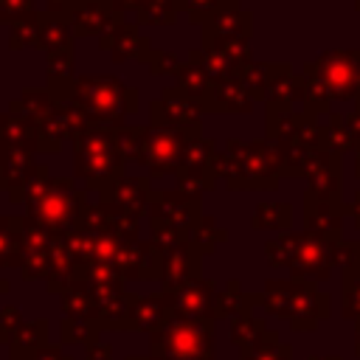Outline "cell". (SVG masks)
<instances>
[{"label": "cell", "instance_id": "6da1fadb", "mask_svg": "<svg viewBox=\"0 0 360 360\" xmlns=\"http://www.w3.org/2000/svg\"><path fill=\"white\" fill-rule=\"evenodd\" d=\"M149 343L152 354L163 360H217L214 321H188L172 315L158 332H152Z\"/></svg>", "mask_w": 360, "mask_h": 360}, {"label": "cell", "instance_id": "7a4b0ae2", "mask_svg": "<svg viewBox=\"0 0 360 360\" xmlns=\"http://www.w3.org/2000/svg\"><path fill=\"white\" fill-rule=\"evenodd\" d=\"M174 315L188 318V321H214L217 318V295L211 292L208 284H188L177 292Z\"/></svg>", "mask_w": 360, "mask_h": 360}, {"label": "cell", "instance_id": "3957f363", "mask_svg": "<svg viewBox=\"0 0 360 360\" xmlns=\"http://www.w3.org/2000/svg\"><path fill=\"white\" fill-rule=\"evenodd\" d=\"M264 335H267L264 321H256L250 315H239L233 321V326H231V338H233V343H236L239 352H248V349L259 346L264 340Z\"/></svg>", "mask_w": 360, "mask_h": 360}, {"label": "cell", "instance_id": "277c9868", "mask_svg": "<svg viewBox=\"0 0 360 360\" xmlns=\"http://www.w3.org/2000/svg\"><path fill=\"white\" fill-rule=\"evenodd\" d=\"M239 360H292V354H290V346L278 343L276 332H267L259 346L239 352Z\"/></svg>", "mask_w": 360, "mask_h": 360}, {"label": "cell", "instance_id": "5b68a950", "mask_svg": "<svg viewBox=\"0 0 360 360\" xmlns=\"http://www.w3.org/2000/svg\"><path fill=\"white\" fill-rule=\"evenodd\" d=\"M87 360H110V346H98V343H93L90 349H87Z\"/></svg>", "mask_w": 360, "mask_h": 360}, {"label": "cell", "instance_id": "8992f818", "mask_svg": "<svg viewBox=\"0 0 360 360\" xmlns=\"http://www.w3.org/2000/svg\"><path fill=\"white\" fill-rule=\"evenodd\" d=\"M354 354L360 357V323H357V332H354Z\"/></svg>", "mask_w": 360, "mask_h": 360}, {"label": "cell", "instance_id": "52a82bcc", "mask_svg": "<svg viewBox=\"0 0 360 360\" xmlns=\"http://www.w3.org/2000/svg\"><path fill=\"white\" fill-rule=\"evenodd\" d=\"M127 360H163V357H158V354H143V357H127Z\"/></svg>", "mask_w": 360, "mask_h": 360}, {"label": "cell", "instance_id": "ba28073f", "mask_svg": "<svg viewBox=\"0 0 360 360\" xmlns=\"http://www.w3.org/2000/svg\"><path fill=\"white\" fill-rule=\"evenodd\" d=\"M309 360H326V357H315V354H312ZM329 360H340V357H329Z\"/></svg>", "mask_w": 360, "mask_h": 360}, {"label": "cell", "instance_id": "9c48e42d", "mask_svg": "<svg viewBox=\"0 0 360 360\" xmlns=\"http://www.w3.org/2000/svg\"><path fill=\"white\" fill-rule=\"evenodd\" d=\"M0 343H6V335H3V329H0Z\"/></svg>", "mask_w": 360, "mask_h": 360}, {"label": "cell", "instance_id": "30bf717a", "mask_svg": "<svg viewBox=\"0 0 360 360\" xmlns=\"http://www.w3.org/2000/svg\"><path fill=\"white\" fill-rule=\"evenodd\" d=\"M0 290H3V284H0Z\"/></svg>", "mask_w": 360, "mask_h": 360}]
</instances>
